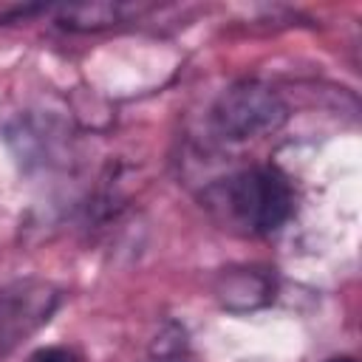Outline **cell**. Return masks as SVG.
I'll list each match as a JSON object with an SVG mask.
<instances>
[{"label": "cell", "mask_w": 362, "mask_h": 362, "mask_svg": "<svg viewBox=\"0 0 362 362\" xmlns=\"http://www.w3.org/2000/svg\"><path fill=\"white\" fill-rule=\"evenodd\" d=\"M218 297L226 308H235V311H246V308H255V305H263L269 303L272 297V280L257 272V269H229L226 274H221V283H218Z\"/></svg>", "instance_id": "277c9868"}, {"label": "cell", "mask_w": 362, "mask_h": 362, "mask_svg": "<svg viewBox=\"0 0 362 362\" xmlns=\"http://www.w3.org/2000/svg\"><path fill=\"white\" fill-rule=\"evenodd\" d=\"M204 204L240 235H272L294 215V187L277 167L255 164L209 184Z\"/></svg>", "instance_id": "6da1fadb"}, {"label": "cell", "mask_w": 362, "mask_h": 362, "mask_svg": "<svg viewBox=\"0 0 362 362\" xmlns=\"http://www.w3.org/2000/svg\"><path fill=\"white\" fill-rule=\"evenodd\" d=\"M139 6H122V3H93V6H62L57 8V23L62 28L74 31H93L113 23H124L130 14L139 17Z\"/></svg>", "instance_id": "5b68a950"}, {"label": "cell", "mask_w": 362, "mask_h": 362, "mask_svg": "<svg viewBox=\"0 0 362 362\" xmlns=\"http://www.w3.org/2000/svg\"><path fill=\"white\" fill-rule=\"evenodd\" d=\"M288 119L283 96L257 79H243L226 88L212 105V124L229 141L260 139L280 130Z\"/></svg>", "instance_id": "7a4b0ae2"}, {"label": "cell", "mask_w": 362, "mask_h": 362, "mask_svg": "<svg viewBox=\"0 0 362 362\" xmlns=\"http://www.w3.org/2000/svg\"><path fill=\"white\" fill-rule=\"evenodd\" d=\"M25 362H85V359L79 356V351L68 345H45V348H37Z\"/></svg>", "instance_id": "8992f818"}, {"label": "cell", "mask_w": 362, "mask_h": 362, "mask_svg": "<svg viewBox=\"0 0 362 362\" xmlns=\"http://www.w3.org/2000/svg\"><path fill=\"white\" fill-rule=\"evenodd\" d=\"M62 291L48 280H14L0 286V359L37 334L59 308Z\"/></svg>", "instance_id": "3957f363"}, {"label": "cell", "mask_w": 362, "mask_h": 362, "mask_svg": "<svg viewBox=\"0 0 362 362\" xmlns=\"http://www.w3.org/2000/svg\"><path fill=\"white\" fill-rule=\"evenodd\" d=\"M156 362H184V359H178V356H161V359H156Z\"/></svg>", "instance_id": "52a82bcc"}, {"label": "cell", "mask_w": 362, "mask_h": 362, "mask_svg": "<svg viewBox=\"0 0 362 362\" xmlns=\"http://www.w3.org/2000/svg\"><path fill=\"white\" fill-rule=\"evenodd\" d=\"M334 362H354V359H334Z\"/></svg>", "instance_id": "ba28073f"}]
</instances>
